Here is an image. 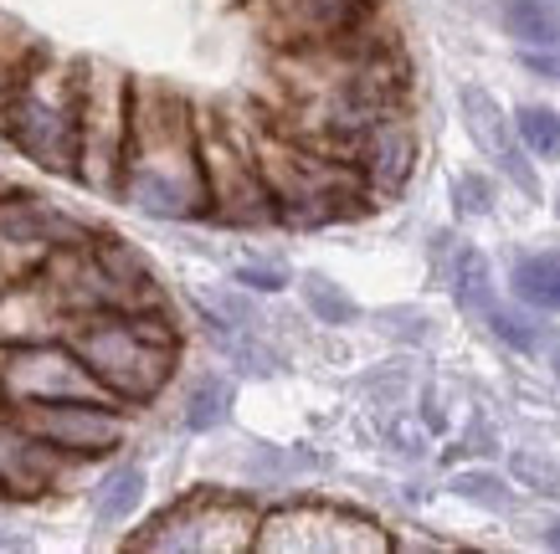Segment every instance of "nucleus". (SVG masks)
<instances>
[{
    "mask_svg": "<svg viewBox=\"0 0 560 554\" xmlns=\"http://www.w3.org/2000/svg\"><path fill=\"white\" fill-rule=\"evenodd\" d=\"M458 114H463V129L468 139L478 144L483 160H493V169L525 196V201H540V175H535V154L525 150V139L514 129V114L499 108L489 87L478 83H463L458 87Z\"/></svg>",
    "mask_w": 560,
    "mask_h": 554,
    "instance_id": "obj_13",
    "label": "nucleus"
},
{
    "mask_svg": "<svg viewBox=\"0 0 560 554\" xmlns=\"http://www.w3.org/2000/svg\"><path fill=\"white\" fill-rule=\"evenodd\" d=\"M232 283H237L242 293H262V298H272V293H283L293 278H289L283 262H237V268H232Z\"/></svg>",
    "mask_w": 560,
    "mask_h": 554,
    "instance_id": "obj_27",
    "label": "nucleus"
},
{
    "mask_svg": "<svg viewBox=\"0 0 560 554\" xmlns=\"http://www.w3.org/2000/svg\"><path fill=\"white\" fill-rule=\"evenodd\" d=\"M514 129H520L525 150L535 154V160H545V165L560 160V114L550 103H520V108H514Z\"/></svg>",
    "mask_w": 560,
    "mask_h": 554,
    "instance_id": "obj_23",
    "label": "nucleus"
},
{
    "mask_svg": "<svg viewBox=\"0 0 560 554\" xmlns=\"http://www.w3.org/2000/svg\"><path fill=\"white\" fill-rule=\"evenodd\" d=\"M114 201L135 205L150 221H211L201 118L175 87L135 78V114Z\"/></svg>",
    "mask_w": 560,
    "mask_h": 554,
    "instance_id": "obj_1",
    "label": "nucleus"
},
{
    "mask_svg": "<svg viewBox=\"0 0 560 554\" xmlns=\"http://www.w3.org/2000/svg\"><path fill=\"white\" fill-rule=\"evenodd\" d=\"M483 329H489L504 350L514 354H540L545 350V323H540V308H529V303H493V314L483 319Z\"/></svg>",
    "mask_w": 560,
    "mask_h": 554,
    "instance_id": "obj_20",
    "label": "nucleus"
},
{
    "mask_svg": "<svg viewBox=\"0 0 560 554\" xmlns=\"http://www.w3.org/2000/svg\"><path fill=\"white\" fill-rule=\"evenodd\" d=\"M257 514L253 498L242 493H221V487H190L186 498H175L171 508H160L129 544L135 550H211V554H237L257 550Z\"/></svg>",
    "mask_w": 560,
    "mask_h": 554,
    "instance_id": "obj_5",
    "label": "nucleus"
},
{
    "mask_svg": "<svg viewBox=\"0 0 560 554\" xmlns=\"http://www.w3.org/2000/svg\"><path fill=\"white\" fill-rule=\"evenodd\" d=\"M257 160H262L272 205H278V226H335V221L371 211L375 201L355 160L304 144V139H272L257 150Z\"/></svg>",
    "mask_w": 560,
    "mask_h": 554,
    "instance_id": "obj_4",
    "label": "nucleus"
},
{
    "mask_svg": "<svg viewBox=\"0 0 560 554\" xmlns=\"http://www.w3.org/2000/svg\"><path fill=\"white\" fill-rule=\"evenodd\" d=\"M540 544H545V550H560V519H550L540 529Z\"/></svg>",
    "mask_w": 560,
    "mask_h": 554,
    "instance_id": "obj_29",
    "label": "nucleus"
},
{
    "mask_svg": "<svg viewBox=\"0 0 560 554\" xmlns=\"http://www.w3.org/2000/svg\"><path fill=\"white\" fill-rule=\"evenodd\" d=\"M36 51H42V42H32L16 21L0 16V123H5V108H11V98H16L21 72L32 68Z\"/></svg>",
    "mask_w": 560,
    "mask_h": 554,
    "instance_id": "obj_22",
    "label": "nucleus"
},
{
    "mask_svg": "<svg viewBox=\"0 0 560 554\" xmlns=\"http://www.w3.org/2000/svg\"><path fill=\"white\" fill-rule=\"evenodd\" d=\"M299 293H304L308 314L319 323H329V329H350V323L360 319V303L350 298L335 278H324V272H304V278H299Z\"/></svg>",
    "mask_w": 560,
    "mask_h": 554,
    "instance_id": "obj_21",
    "label": "nucleus"
},
{
    "mask_svg": "<svg viewBox=\"0 0 560 554\" xmlns=\"http://www.w3.org/2000/svg\"><path fill=\"white\" fill-rule=\"evenodd\" d=\"M510 293L540 314H560V247L520 252L510 262Z\"/></svg>",
    "mask_w": 560,
    "mask_h": 554,
    "instance_id": "obj_16",
    "label": "nucleus"
},
{
    "mask_svg": "<svg viewBox=\"0 0 560 554\" xmlns=\"http://www.w3.org/2000/svg\"><path fill=\"white\" fill-rule=\"evenodd\" d=\"M550 375H556V380H560V339H556V344H550Z\"/></svg>",
    "mask_w": 560,
    "mask_h": 554,
    "instance_id": "obj_30",
    "label": "nucleus"
},
{
    "mask_svg": "<svg viewBox=\"0 0 560 554\" xmlns=\"http://www.w3.org/2000/svg\"><path fill=\"white\" fill-rule=\"evenodd\" d=\"M201 150H206V185H211V221H221V226H278V205H272L257 150L237 144L232 134L206 129V123H201Z\"/></svg>",
    "mask_w": 560,
    "mask_h": 554,
    "instance_id": "obj_11",
    "label": "nucleus"
},
{
    "mask_svg": "<svg viewBox=\"0 0 560 554\" xmlns=\"http://www.w3.org/2000/svg\"><path fill=\"white\" fill-rule=\"evenodd\" d=\"M499 26L520 47H556L560 42V5L556 0H493Z\"/></svg>",
    "mask_w": 560,
    "mask_h": 554,
    "instance_id": "obj_18",
    "label": "nucleus"
},
{
    "mask_svg": "<svg viewBox=\"0 0 560 554\" xmlns=\"http://www.w3.org/2000/svg\"><path fill=\"white\" fill-rule=\"evenodd\" d=\"M83 241H93V232L68 211L36 196H0V252L11 257L16 272H36L51 252L83 247Z\"/></svg>",
    "mask_w": 560,
    "mask_h": 554,
    "instance_id": "obj_12",
    "label": "nucleus"
},
{
    "mask_svg": "<svg viewBox=\"0 0 560 554\" xmlns=\"http://www.w3.org/2000/svg\"><path fill=\"white\" fill-rule=\"evenodd\" d=\"M493 180L489 175H478V169H468V175H458L453 180V211H458L463 221H478V216H493Z\"/></svg>",
    "mask_w": 560,
    "mask_h": 554,
    "instance_id": "obj_26",
    "label": "nucleus"
},
{
    "mask_svg": "<svg viewBox=\"0 0 560 554\" xmlns=\"http://www.w3.org/2000/svg\"><path fill=\"white\" fill-rule=\"evenodd\" d=\"M520 68L540 83H560V42L556 47H520Z\"/></svg>",
    "mask_w": 560,
    "mask_h": 554,
    "instance_id": "obj_28",
    "label": "nucleus"
},
{
    "mask_svg": "<svg viewBox=\"0 0 560 554\" xmlns=\"http://www.w3.org/2000/svg\"><path fill=\"white\" fill-rule=\"evenodd\" d=\"M447 487L458 493L463 504H478V508H489V514H514V508H520V498H514L510 478H499V472H489V468L458 472V478H453Z\"/></svg>",
    "mask_w": 560,
    "mask_h": 554,
    "instance_id": "obj_24",
    "label": "nucleus"
},
{
    "mask_svg": "<svg viewBox=\"0 0 560 554\" xmlns=\"http://www.w3.org/2000/svg\"><path fill=\"white\" fill-rule=\"evenodd\" d=\"M417 154H422V144H417L411 118L390 114L350 150V160L360 165V175H365V185H371L375 196H401L411 180V169H417Z\"/></svg>",
    "mask_w": 560,
    "mask_h": 554,
    "instance_id": "obj_14",
    "label": "nucleus"
},
{
    "mask_svg": "<svg viewBox=\"0 0 560 554\" xmlns=\"http://www.w3.org/2000/svg\"><path fill=\"white\" fill-rule=\"evenodd\" d=\"M514 483L529 487V493H545V498H560V462L545 452H514L510 457Z\"/></svg>",
    "mask_w": 560,
    "mask_h": 554,
    "instance_id": "obj_25",
    "label": "nucleus"
},
{
    "mask_svg": "<svg viewBox=\"0 0 560 554\" xmlns=\"http://www.w3.org/2000/svg\"><path fill=\"white\" fill-rule=\"evenodd\" d=\"M556 5H560V0H556Z\"/></svg>",
    "mask_w": 560,
    "mask_h": 554,
    "instance_id": "obj_31",
    "label": "nucleus"
},
{
    "mask_svg": "<svg viewBox=\"0 0 560 554\" xmlns=\"http://www.w3.org/2000/svg\"><path fill=\"white\" fill-rule=\"evenodd\" d=\"M447 287H453V303H458L463 314L474 323H483L493 314V303H499V283H493V268L489 257L478 252V247H458L453 252V272H447Z\"/></svg>",
    "mask_w": 560,
    "mask_h": 554,
    "instance_id": "obj_17",
    "label": "nucleus"
},
{
    "mask_svg": "<svg viewBox=\"0 0 560 554\" xmlns=\"http://www.w3.org/2000/svg\"><path fill=\"white\" fill-rule=\"evenodd\" d=\"M129 114H135V78L108 62H83V169L78 185L114 196L129 144Z\"/></svg>",
    "mask_w": 560,
    "mask_h": 554,
    "instance_id": "obj_6",
    "label": "nucleus"
},
{
    "mask_svg": "<svg viewBox=\"0 0 560 554\" xmlns=\"http://www.w3.org/2000/svg\"><path fill=\"white\" fill-rule=\"evenodd\" d=\"M257 550H324V554H360V550H390V534L365 514H350L340 504H283L262 514Z\"/></svg>",
    "mask_w": 560,
    "mask_h": 554,
    "instance_id": "obj_9",
    "label": "nucleus"
},
{
    "mask_svg": "<svg viewBox=\"0 0 560 554\" xmlns=\"http://www.w3.org/2000/svg\"><path fill=\"white\" fill-rule=\"evenodd\" d=\"M247 16L272 51H308L365 32L381 0H247Z\"/></svg>",
    "mask_w": 560,
    "mask_h": 554,
    "instance_id": "obj_10",
    "label": "nucleus"
},
{
    "mask_svg": "<svg viewBox=\"0 0 560 554\" xmlns=\"http://www.w3.org/2000/svg\"><path fill=\"white\" fill-rule=\"evenodd\" d=\"M72 350L83 354L108 396L119 405H150L165 396L175 365H180V334L171 308H98L72 314L62 329Z\"/></svg>",
    "mask_w": 560,
    "mask_h": 554,
    "instance_id": "obj_2",
    "label": "nucleus"
},
{
    "mask_svg": "<svg viewBox=\"0 0 560 554\" xmlns=\"http://www.w3.org/2000/svg\"><path fill=\"white\" fill-rule=\"evenodd\" d=\"M16 426L32 437L57 447L72 462L88 457H114L129 441V405L108 401V396H72V401H32V405H5Z\"/></svg>",
    "mask_w": 560,
    "mask_h": 554,
    "instance_id": "obj_7",
    "label": "nucleus"
},
{
    "mask_svg": "<svg viewBox=\"0 0 560 554\" xmlns=\"http://www.w3.org/2000/svg\"><path fill=\"white\" fill-rule=\"evenodd\" d=\"M232 401H237V386H232L226 375H201V380L186 390V401H180V426L196 432V437L221 432V426L232 421Z\"/></svg>",
    "mask_w": 560,
    "mask_h": 554,
    "instance_id": "obj_19",
    "label": "nucleus"
},
{
    "mask_svg": "<svg viewBox=\"0 0 560 554\" xmlns=\"http://www.w3.org/2000/svg\"><path fill=\"white\" fill-rule=\"evenodd\" d=\"M144 493H150V472L124 457V462H114L98 483L88 487V508H93V519H98L103 529H119V523H129L139 514Z\"/></svg>",
    "mask_w": 560,
    "mask_h": 554,
    "instance_id": "obj_15",
    "label": "nucleus"
},
{
    "mask_svg": "<svg viewBox=\"0 0 560 554\" xmlns=\"http://www.w3.org/2000/svg\"><path fill=\"white\" fill-rule=\"evenodd\" d=\"M0 139L57 180H78L83 169V62L62 51H36L21 72L16 98L5 108Z\"/></svg>",
    "mask_w": 560,
    "mask_h": 554,
    "instance_id": "obj_3",
    "label": "nucleus"
},
{
    "mask_svg": "<svg viewBox=\"0 0 560 554\" xmlns=\"http://www.w3.org/2000/svg\"><path fill=\"white\" fill-rule=\"evenodd\" d=\"M0 396L5 405L32 401H72V396H108L62 334L51 339H16L0 350ZM114 401V396H108Z\"/></svg>",
    "mask_w": 560,
    "mask_h": 554,
    "instance_id": "obj_8",
    "label": "nucleus"
}]
</instances>
